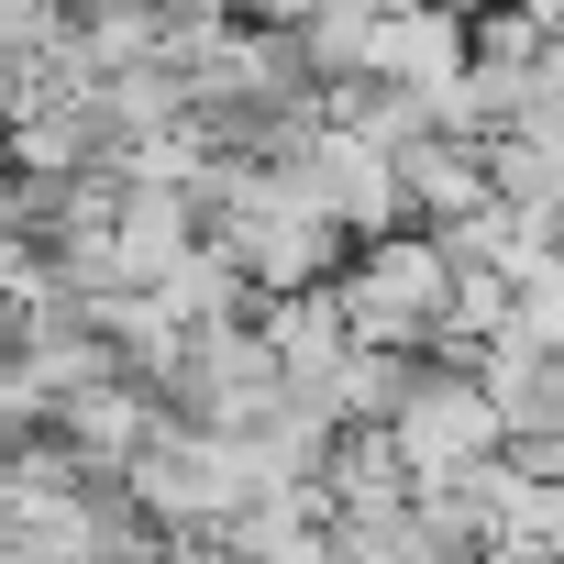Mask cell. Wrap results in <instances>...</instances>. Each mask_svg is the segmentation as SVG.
Here are the masks:
<instances>
[{
  "mask_svg": "<svg viewBox=\"0 0 564 564\" xmlns=\"http://www.w3.org/2000/svg\"><path fill=\"white\" fill-rule=\"evenodd\" d=\"M333 300H344V333H355V344L432 355V333H443V300H454V254H443L421 221H399V232H366V243L344 254V276H333Z\"/></svg>",
  "mask_w": 564,
  "mask_h": 564,
  "instance_id": "obj_1",
  "label": "cell"
},
{
  "mask_svg": "<svg viewBox=\"0 0 564 564\" xmlns=\"http://www.w3.org/2000/svg\"><path fill=\"white\" fill-rule=\"evenodd\" d=\"M166 421H188V432H265L276 421V399H289V377H276V355H265V333H254V311L243 322H199L188 344H177V366H166Z\"/></svg>",
  "mask_w": 564,
  "mask_h": 564,
  "instance_id": "obj_2",
  "label": "cell"
},
{
  "mask_svg": "<svg viewBox=\"0 0 564 564\" xmlns=\"http://www.w3.org/2000/svg\"><path fill=\"white\" fill-rule=\"evenodd\" d=\"M388 443H399L410 487H421V476H465L476 454H498V399H487V377H476L465 355H410V399H399Z\"/></svg>",
  "mask_w": 564,
  "mask_h": 564,
  "instance_id": "obj_3",
  "label": "cell"
},
{
  "mask_svg": "<svg viewBox=\"0 0 564 564\" xmlns=\"http://www.w3.org/2000/svg\"><path fill=\"white\" fill-rule=\"evenodd\" d=\"M454 67H465V12H432V0H377V23H366V45H355V78L421 89V100L443 111Z\"/></svg>",
  "mask_w": 564,
  "mask_h": 564,
  "instance_id": "obj_4",
  "label": "cell"
},
{
  "mask_svg": "<svg viewBox=\"0 0 564 564\" xmlns=\"http://www.w3.org/2000/svg\"><path fill=\"white\" fill-rule=\"evenodd\" d=\"M155 421H166V399H155L144 377H122V366H100V377H78V388L56 399V443H67L78 465H100V476H122Z\"/></svg>",
  "mask_w": 564,
  "mask_h": 564,
  "instance_id": "obj_5",
  "label": "cell"
},
{
  "mask_svg": "<svg viewBox=\"0 0 564 564\" xmlns=\"http://www.w3.org/2000/svg\"><path fill=\"white\" fill-rule=\"evenodd\" d=\"M498 188H487V144L476 133H421V144H399V210L421 221V232H443V221H465V210H487Z\"/></svg>",
  "mask_w": 564,
  "mask_h": 564,
  "instance_id": "obj_6",
  "label": "cell"
},
{
  "mask_svg": "<svg viewBox=\"0 0 564 564\" xmlns=\"http://www.w3.org/2000/svg\"><path fill=\"white\" fill-rule=\"evenodd\" d=\"M188 243H199V199H188V188H155V177H122V210H111V265H122V289H155Z\"/></svg>",
  "mask_w": 564,
  "mask_h": 564,
  "instance_id": "obj_7",
  "label": "cell"
},
{
  "mask_svg": "<svg viewBox=\"0 0 564 564\" xmlns=\"http://www.w3.org/2000/svg\"><path fill=\"white\" fill-rule=\"evenodd\" d=\"M410 509V498H399ZM399 509H333L322 520V542H333V564H410V520Z\"/></svg>",
  "mask_w": 564,
  "mask_h": 564,
  "instance_id": "obj_8",
  "label": "cell"
},
{
  "mask_svg": "<svg viewBox=\"0 0 564 564\" xmlns=\"http://www.w3.org/2000/svg\"><path fill=\"white\" fill-rule=\"evenodd\" d=\"M232 12H243V23H289V34H300V23L322 12V0H232Z\"/></svg>",
  "mask_w": 564,
  "mask_h": 564,
  "instance_id": "obj_9",
  "label": "cell"
}]
</instances>
